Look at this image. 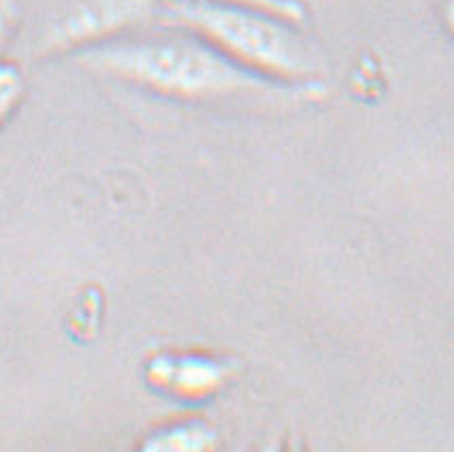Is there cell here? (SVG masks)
Here are the masks:
<instances>
[{"label": "cell", "mask_w": 454, "mask_h": 452, "mask_svg": "<svg viewBox=\"0 0 454 452\" xmlns=\"http://www.w3.org/2000/svg\"><path fill=\"white\" fill-rule=\"evenodd\" d=\"M75 56L88 71L184 101L267 90V82L258 73L237 65L192 33L109 39L79 50Z\"/></svg>", "instance_id": "1"}, {"label": "cell", "mask_w": 454, "mask_h": 452, "mask_svg": "<svg viewBox=\"0 0 454 452\" xmlns=\"http://www.w3.org/2000/svg\"><path fill=\"white\" fill-rule=\"evenodd\" d=\"M156 19L200 36L258 75L301 80L314 73L308 47L271 13L215 0H160Z\"/></svg>", "instance_id": "2"}, {"label": "cell", "mask_w": 454, "mask_h": 452, "mask_svg": "<svg viewBox=\"0 0 454 452\" xmlns=\"http://www.w3.org/2000/svg\"><path fill=\"white\" fill-rule=\"evenodd\" d=\"M160 0H83L43 35L39 56L77 54L90 45L115 39L122 30L156 19Z\"/></svg>", "instance_id": "3"}, {"label": "cell", "mask_w": 454, "mask_h": 452, "mask_svg": "<svg viewBox=\"0 0 454 452\" xmlns=\"http://www.w3.org/2000/svg\"><path fill=\"white\" fill-rule=\"evenodd\" d=\"M152 376L156 382L168 388H176L186 395H200L207 393L220 382L222 370L214 361L200 359V356H190V359H158L152 362Z\"/></svg>", "instance_id": "4"}, {"label": "cell", "mask_w": 454, "mask_h": 452, "mask_svg": "<svg viewBox=\"0 0 454 452\" xmlns=\"http://www.w3.org/2000/svg\"><path fill=\"white\" fill-rule=\"evenodd\" d=\"M214 441V433L205 425H179V427L167 429L156 433L147 441V448H165V450H194L207 448Z\"/></svg>", "instance_id": "5"}, {"label": "cell", "mask_w": 454, "mask_h": 452, "mask_svg": "<svg viewBox=\"0 0 454 452\" xmlns=\"http://www.w3.org/2000/svg\"><path fill=\"white\" fill-rule=\"evenodd\" d=\"M26 80L15 62L0 58V126L7 122L24 101Z\"/></svg>", "instance_id": "6"}, {"label": "cell", "mask_w": 454, "mask_h": 452, "mask_svg": "<svg viewBox=\"0 0 454 452\" xmlns=\"http://www.w3.org/2000/svg\"><path fill=\"white\" fill-rule=\"evenodd\" d=\"M215 3H229V4H241V7L258 9L282 18L284 22H299L303 19V7L297 0H215Z\"/></svg>", "instance_id": "7"}, {"label": "cell", "mask_w": 454, "mask_h": 452, "mask_svg": "<svg viewBox=\"0 0 454 452\" xmlns=\"http://www.w3.org/2000/svg\"><path fill=\"white\" fill-rule=\"evenodd\" d=\"M20 28V0H0V58Z\"/></svg>", "instance_id": "8"}, {"label": "cell", "mask_w": 454, "mask_h": 452, "mask_svg": "<svg viewBox=\"0 0 454 452\" xmlns=\"http://www.w3.org/2000/svg\"><path fill=\"white\" fill-rule=\"evenodd\" d=\"M448 22H450V26L454 28V0L448 3Z\"/></svg>", "instance_id": "9"}]
</instances>
